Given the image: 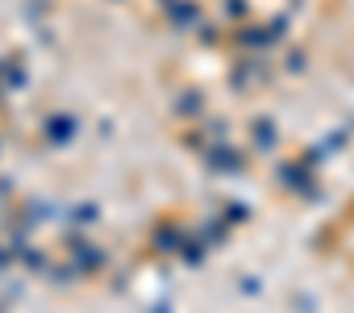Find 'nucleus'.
<instances>
[]
</instances>
